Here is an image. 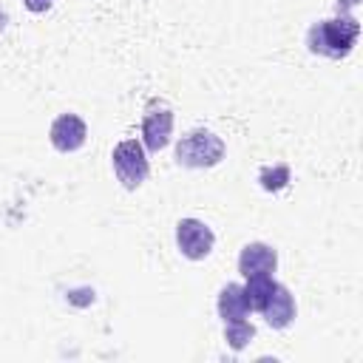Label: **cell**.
Instances as JSON below:
<instances>
[{"mask_svg":"<svg viewBox=\"0 0 363 363\" xmlns=\"http://www.w3.org/2000/svg\"><path fill=\"white\" fill-rule=\"evenodd\" d=\"M357 37H360V23L354 17L340 14V17H329V20L315 23L306 31V45H309L312 54L340 60L354 48Z\"/></svg>","mask_w":363,"mask_h":363,"instance_id":"6da1fadb","label":"cell"},{"mask_svg":"<svg viewBox=\"0 0 363 363\" xmlns=\"http://www.w3.org/2000/svg\"><path fill=\"white\" fill-rule=\"evenodd\" d=\"M224 153V139L207 128H196L176 142V162L182 167H216Z\"/></svg>","mask_w":363,"mask_h":363,"instance_id":"7a4b0ae2","label":"cell"},{"mask_svg":"<svg viewBox=\"0 0 363 363\" xmlns=\"http://www.w3.org/2000/svg\"><path fill=\"white\" fill-rule=\"evenodd\" d=\"M111 164H113V173L116 179L122 182V187L128 190H136L145 179H147V150L139 139H122L113 153H111Z\"/></svg>","mask_w":363,"mask_h":363,"instance_id":"3957f363","label":"cell"},{"mask_svg":"<svg viewBox=\"0 0 363 363\" xmlns=\"http://www.w3.org/2000/svg\"><path fill=\"white\" fill-rule=\"evenodd\" d=\"M213 244H216V235L213 230L199 221V218H182L176 224V247L184 258L190 261H201L213 252Z\"/></svg>","mask_w":363,"mask_h":363,"instance_id":"277c9868","label":"cell"},{"mask_svg":"<svg viewBox=\"0 0 363 363\" xmlns=\"http://www.w3.org/2000/svg\"><path fill=\"white\" fill-rule=\"evenodd\" d=\"M173 136V111L159 105V108H147V113L142 116V145L150 153H159L162 147H167Z\"/></svg>","mask_w":363,"mask_h":363,"instance_id":"5b68a950","label":"cell"},{"mask_svg":"<svg viewBox=\"0 0 363 363\" xmlns=\"http://www.w3.org/2000/svg\"><path fill=\"white\" fill-rule=\"evenodd\" d=\"M48 139L60 153H74L85 145L88 139V125L77 116V113H60L51 128H48Z\"/></svg>","mask_w":363,"mask_h":363,"instance_id":"8992f818","label":"cell"},{"mask_svg":"<svg viewBox=\"0 0 363 363\" xmlns=\"http://www.w3.org/2000/svg\"><path fill=\"white\" fill-rule=\"evenodd\" d=\"M261 315H264V320H267L272 329H286V326L295 320V315H298L295 295L289 292V286H284V284L275 281L269 298H267L264 306H261Z\"/></svg>","mask_w":363,"mask_h":363,"instance_id":"52a82bcc","label":"cell"},{"mask_svg":"<svg viewBox=\"0 0 363 363\" xmlns=\"http://www.w3.org/2000/svg\"><path fill=\"white\" fill-rule=\"evenodd\" d=\"M278 267V252L275 247L264 244V241H250L244 244L241 255H238V272L244 278H252V275H272Z\"/></svg>","mask_w":363,"mask_h":363,"instance_id":"ba28073f","label":"cell"},{"mask_svg":"<svg viewBox=\"0 0 363 363\" xmlns=\"http://www.w3.org/2000/svg\"><path fill=\"white\" fill-rule=\"evenodd\" d=\"M216 309H218V318H221L224 323H227V320L247 318V315H250V303H247V298H244V286H241V284H224L221 292H218Z\"/></svg>","mask_w":363,"mask_h":363,"instance_id":"9c48e42d","label":"cell"},{"mask_svg":"<svg viewBox=\"0 0 363 363\" xmlns=\"http://www.w3.org/2000/svg\"><path fill=\"white\" fill-rule=\"evenodd\" d=\"M272 284H275L272 275H252V278H247V284H244V298H247L250 309L261 312L264 301H267L269 292H272Z\"/></svg>","mask_w":363,"mask_h":363,"instance_id":"30bf717a","label":"cell"},{"mask_svg":"<svg viewBox=\"0 0 363 363\" xmlns=\"http://www.w3.org/2000/svg\"><path fill=\"white\" fill-rule=\"evenodd\" d=\"M255 337V326L250 323V320H244V318H238V320H227L224 323V340L230 343V349H244L250 340Z\"/></svg>","mask_w":363,"mask_h":363,"instance_id":"8fae6325","label":"cell"},{"mask_svg":"<svg viewBox=\"0 0 363 363\" xmlns=\"http://www.w3.org/2000/svg\"><path fill=\"white\" fill-rule=\"evenodd\" d=\"M289 179H292V173H289L286 164L261 167V173H258V182H261V187H264L267 193H278V190H284V187L289 184Z\"/></svg>","mask_w":363,"mask_h":363,"instance_id":"7c38bea8","label":"cell"},{"mask_svg":"<svg viewBox=\"0 0 363 363\" xmlns=\"http://www.w3.org/2000/svg\"><path fill=\"white\" fill-rule=\"evenodd\" d=\"M51 3H54V0H23V6H26L28 11H34V14L48 11V9H51Z\"/></svg>","mask_w":363,"mask_h":363,"instance_id":"4fadbf2b","label":"cell"},{"mask_svg":"<svg viewBox=\"0 0 363 363\" xmlns=\"http://www.w3.org/2000/svg\"><path fill=\"white\" fill-rule=\"evenodd\" d=\"M6 23H9V14H6V11H0V31L6 28Z\"/></svg>","mask_w":363,"mask_h":363,"instance_id":"5bb4252c","label":"cell"}]
</instances>
